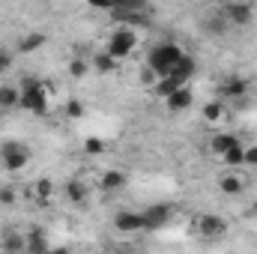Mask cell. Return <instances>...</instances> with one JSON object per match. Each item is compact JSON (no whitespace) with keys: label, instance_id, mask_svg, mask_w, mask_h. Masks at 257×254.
Returning <instances> with one entry per match:
<instances>
[{"label":"cell","instance_id":"obj_8","mask_svg":"<svg viewBox=\"0 0 257 254\" xmlns=\"http://www.w3.org/2000/svg\"><path fill=\"white\" fill-rule=\"evenodd\" d=\"M114 227L120 230V233H141L144 230V215L141 212H117V218H114Z\"/></svg>","mask_w":257,"mask_h":254},{"label":"cell","instance_id":"obj_15","mask_svg":"<svg viewBox=\"0 0 257 254\" xmlns=\"http://www.w3.org/2000/svg\"><path fill=\"white\" fill-rule=\"evenodd\" d=\"M239 144V138L236 135H227V132H218V135H212V141H209V147H212V153L215 156H224L230 147H236Z\"/></svg>","mask_w":257,"mask_h":254},{"label":"cell","instance_id":"obj_18","mask_svg":"<svg viewBox=\"0 0 257 254\" xmlns=\"http://www.w3.org/2000/svg\"><path fill=\"white\" fill-rule=\"evenodd\" d=\"M54 191H57V189H54V183H51V180H45V177L33 183V197H36L39 203H48V200L54 197Z\"/></svg>","mask_w":257,"mask_h":254},{"label":"cell","instance_id":"obj_26","mask_svg":"<svg viewBox=\"0 0 257 254\" xmlns=\"http://www.w3.org/2000/svg\"><path fill=\"white\" fill-rule=\"evenodd\" d=\"M66 117H72V120L84 117V105H81L78 99H69V102H66Z\"/></svg>","mask_w":257,"mask_h":254},{"label":"cell","instance_id":"obj_17","mask_svg":"<svg viewBox=\"0 0 257 254\" xmlns=\"http://www.w3.org/2000/svg\"><path fill=\"white\" fill-rule=\"evenodd\" d=\"M194 69H197V63H194V57H189V54H186V57H183L180 63L174 66V72H171V75H174L177 81H183V84H186V81H189V78L194 75Z\"/></svg>","mask_w":257,"mask_h":254},{"label":"cell","instance_id":"obj_10","mask_svg":"<svg viewBox=\"0 0 257 254\" xmlns=\"http://www.w3.org/2000/svg\"><path fill=\"white\" fill-rule=\"evenodd\" d=\"M126 183H128V177L123 174V171H117V168L105 171V174H102V180H99L102 191H120V189H126Z\"/></svg>","mask_w":257,"mask_h":254},{"label":"cell","instance_id":"obj_20","mask_svg":"<svg viewBox=\"0 0 257 254\" xmlns=\"http://www.w3.org/2000/svg\"><path fill=\"white\" fill-rule=\"evenodd\" d=\"M93 69H96V72H102V75H111V72H117V60H114V57H111V54H105V51H102V54H96V57H93Z\"/></svg>","mask_w":257,"mask_h":254},{"label":"cell","instance_id":"obj_9","mask_svg":"<svg viewBox=\"0 0 257 254\" xmlns=\"http://www.w3.org/2000/svg\"><path fill=\"white\" fill-rule=\"evenodd\" d=\"M245 93H248V81H242L236 75H230V78L221 81V96L224 99H242Z\"/></svg>","mask_w":257,"mask_h":254},{"label":"cell","instance_id":"obj_13","mask_svg":"<svg viewBox=\"0 0 257 254\" xmlns=\"http://www.w3.org/2000/svg\"><path fill=\"white\" fill-rule=\"evenodd\" d=\"M45 42H48L45 33H27V36L18 39V51H21V54H33V51H39Z\"/></svg>","mask_w":257,"mask_h":254},{"label":"cell","instance_id":"obj_7","mask_svg":"<svg viewBox=\"0 0 257 254\" xmlns=\"http://www.w3.org/2000/svg\"><path fill=\"white\" fill-rule=\"evenodd\" d=\"M171 206L168 203H153V206H147L141 215H144V230H159V227H165L168 221H171Z\"/></svg>","mask_w":257,"mask_h":254},{"label":"cell","instance_id":"obj_1","mask_svg":"<svg viewBox=\"0 0 257 254\" xmlns=\"http://www.w3.org/2000/svg\"><path fill=\"white\" fill-rule=\"evenodd\" d=\"M183 57H186V51H183L177 42H162V45H156V48L150 51L147 63H150V69H153L159 78H165V75L174 72V66L180 63Z\"/></svg>","mask_w":257,"mask_h":254},{"label":"cell","instance_id":"obj_21","mask_svg":"<svg viewBox=\"0 0 257 254\" xmlns=\"http://www.w3.org/2000/svg\"><path fill=\"white\" fill-rule=\"evenodd\" d=\"M30 254H48V245H45V233L42 230H30L27 236V245H24Z\"/></svg>","mask_w":257,"mask_h":254},{"label":"cell","instance_id":"obj_3","mask_svg":"<svg viewBox=\"0 0 257 254\" xmlns=\"http://www.w3.org/2000/svg\"><path fill=\"white\" fill-rule=\"evenodd\" d=\"M21 108L30 114H45L48 111V90L45 84L33 81L30 87H21Z\"/></svg>","mask_w":257,"mask_h":254},{"label":"cell","instance_id":"obj_30","mask_svg":"<svg viewBox=\"0 0 257 254\" xmlns=\"http://www.w3.org/2000/svg\"><path fill=\"white\" fill-rule=\"evenodd\" d=\"M245 165L248 168H257V144L254 147H245Z\"/></svg>","mask_w":257,"mask_h":254},{"label":"cell","instance_id":"obj_12","mask_svg":"<svg viewBox=\"0 0 257 254\" xmlns=\"http://www.w3.org/2000/svg\"><path fill=\"white\" fill-rule=\"evenodd\" d=\"M9 108H21V87L3 84L0 87V111H9Z\"/></svg>","mask_w":257,"mask_h":254},{"label":"cell","instance_id":"obj_32","mask_svg":"<svg viewBox=\"0 0 257 254\" xmlns=\"http://www.w3.org/2000/svg\"><path fill=\"white\" fill-rule=\"evenodd\" d=\"M0 254H6V251H3V248H0Z\"/></svg>","mask_w":257,"mask_h":254},{"label":"cell","instance_id":"obj_24","mask_svg":"<svg viewBox=\"0 0 257 254\" xmlns=\"http://www.w3.org/2000/svg\"><path fill=\"white\" fill-rule=\"evenodd\" d=\"M66 194H69V200L81 203V200L87 197V186H84V183H78V180H72V183L66 186Z\"/></svg>","mask_w":257,"mask_h":254},{"label":"cell","instance_id":"obj_22","mask_svg":"<svg viewBox=\"0 0 257 254\" xmlns=\"http://www.w3.org/2000/svg\"><path fill=\"white\" fill-rule=\"evenodd\" d=\"M24 245H27V239H24L21 233H15V230H9V233L3 236V245H0V248H3L6 254H12V251H18V248H24Z\"/></svg>","mask_w":257,"mask_h":254},{"label":"cell","instance_id":"obj_14","mask_svg":"<svg viewBox=\"0 0 257 254\" xmlns=\"http://www.w3.org/2000/svg\"><path fill=\"white\" fill-rule=\"evenodd\" d=\"M200 117H203L206 123H221V120L227 117V111H224V102H218V99L206 102V105L200 108Z\"/></svg>","mask_w":257,"mask_h":254},{"label":"cell","instance_id":"obj_25","mask_svg":"<svg viewBox=\"0 0 257 254\" xmlns=\"http://www.w3.org/2000/svg\"><path fill=\"white\" fill-rule=\"evenodd\" d=\"M87 72H90V63H87V60H81V57L69 60V75H72V78H84Z\"/></svg>","mask_w":257,"mask_h":254},{"label":"cell","instance_id":"obj_11","mask_svg":"<svg viewBox=\"0 0 257 254\" xmlns=\"http://www.w3.org/2000/svg\"><path fill=\"white\" fill-rule=\"evenodd\" d=\"M192 102H194V96H192V90H189V87H180L177 93H171V96L165 99L168 111H186Z\"/></svg>","mask_w":257,"mask_h":254},{"label":"cell","instance_id":"obj_31","mask_svg":"<svg viewBox=\"0 0 257 254\" xmlns=\"http://www.w3.org/2000/svg\"><path fill=\"white\" fill-rule=\"evenodd\" d=\"M251 215H257V200L251 203Z\"/></svg>","mask_w":257,"mask_h":254},{"label":"cell","instance_id":"obj_23","mask_svg":"<svg viewBox=\"0 0 257 254\" xmlns=\"http://www.w3.org/2000/svg\"><path fill=\"white\" fill-rule=\"evenodd\" d=\"M105 150H108V144H105L102 138H96V135H90V138L84 141V153H87V156H102Z\"/></svg>","mask_w":257,"mask_h":254},{"label":"cell","instance_id":"obj_2","mask_svg":"<svg viewBox=\"0 0 257 254\" xmlns=\"http://www.w3.org/2000/svg\"><path fill=\"white\" fill-rule=\"evenodd\" d=\"M135 45H138V36H135V30H132V27H117V30L111 33V39H108V48H105V54H111V57L120 63V60H126L128 54L135 51Z\"/></svg>","mask_w":257,"mask_h":254},{"label":"cell","instance_id":"obj_4","mask_svg":"<svg viewBox=\"0 0 257 254\" xmlns=\"http://www.w3.org/2000/svg\"><path fill=\"white\" fill-rule=\"evenodd\" d=\"M0 156H3V168H6V171H21V168H27V162H30V150H27L21 141H6V144L0 147Z\"/></svg>","mask_w":257,"mask_h":254},{"label":"cell","instance_id":"obj_29","mask_svg":"<svg viewBox=\"0 0 257 254\" xmlns=\"http://www.w3.org/2000/svg\"><path fill=\"white\" fill-rule=\"evenodd\" d=\"M15 197H18V194H15L12 186H3V189H0V203H15Z\"/></svg>","mask_w":257,"mask_h":254},{"label":"cell","instance_id":"obj_5","mask_svg":"<svg viewBox=\"0 0 257 254\" xmlns=\"http://www.w3.org/2000/svg\"><path fill=\"white\" fill-rule=\"evenodd\" d=\"M194 227H197V233L203 236V239H221V236H227V221L221 218V215H212V212H200L197 218H194Z\"/></svg>","mask_w":257,"mask_h":254},{"label":"cell","instance_id":"obj_27","mask_svg":"<svg viewBox=\"0 0 257 254\" xmlns=\"http://www.w3.org/2000/svg\"><path fill=\"white\" fill-rule=\"evenodd\" d=\"M206 30H212V33H224V30H227V21L218 15V18H212V21L206 24Z\"/></svg>","mask_w":257,"mask_h":254},{"label":"cell","instance_id":"obj_19","mask_svg":"<svg viewBox=\"0 0 257 254\" xmlns=\"http://www.w3.org/2000/svg\"><path fill=\"white\" fill-rule=\"evenodd\" d=\"M221 162H224L227 168H239V165H245V144H236V147H230V150L221 156Z\"/></svg>","mask_w":257,"mask_h":254},{"label":"cell","instance_id":"obj_6","mask_svg":"<svg viewBox=\"0 0 257 254\" xmlns=\"http://www.w3.org/2000/svg\"><path fill=\"white\" fill-rule=\"evenodd\" d=\"M221 18L233 27H245L254 21V6L251 3H224L221 6Z\"/></svg>","mask_w":257,"mask_h":254},{"label":"cell","instance_id":"obj_28","mask_svg":"<svg viewBox=\"0 0 257 254\" xmlns=\"http://www.w3.org/2000/svg\"><path fill=\"white\" fill-rule=\"evenodd\" d=\"M9 69H12V54H9V51H3V48H0V75H6V72H9Z\"/></svg>","mask_w":257,"mask_h":254},{"label":"cell","instance_id":"obj_16","mask_svg":"<svg viewBox=\"0 0 257 254\" xmlns=\"http://www.w3.org/2000/svg\"><path fill=\"white\" fill-rule=\"evenodd\" d=\"M218 189L224 191V194H242L245 191V183H242V177H233V174H224L221 180H218Z\"/></svg>","mask_w":257,"mask_h":254}]
</instances>
